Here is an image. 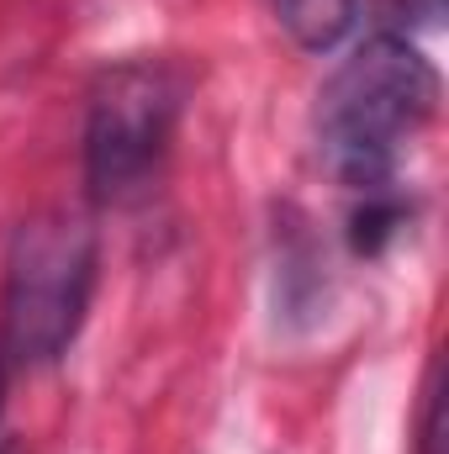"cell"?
I'll use <instances>...</instances> for the list:
<instances>
[{
    "label": "cell",
    "instance_id": "5",
    "mask_svg": "<svg viewBox=\"0 0 449 454\" xmlns=\"http://www.w3.org/2000/svg\"><path fill=\"white\" fill-rule=\"evenodd\" d=\"M439 412H445V391H439V370H434L429 407H423V454H445V423H439Z\"/></svg>",
    "mask_w": 449,
    "mask_h": 454
},
{
    "label": "cell",
    "instance_id": "6",
    "mask_svg": "<svg viewBox=\"0 0 449 454\" xmlns=\"http://www.w3.org/2000/svg\"><path fill=\"white\" fill-rule=\"evenodd\" d=\"M0 391H5V359H0Z\"/></svg>",
    "mask_w": 449,
    "mask_h": 454
},
{
    "label": "cell",
    "instance_id": "4",
    "mask_svg": "<svg viewBox=\"0 0 449 454\" xmlns=\"http://www.w3.org/2000/svg\"><path fill=\"white\" fill-rule=\"evenodd\" d=\"M270 11L280 16V27L302 43V48H334L338 37L354 27V0H270Z\"/></svg>",
    "mask_w": 449,
    "mask_h": 454
},
{
    "label": "cell",
    "instance_id": "3",
    "mask_svg": "<svg viewBox=\"0 0 449 454\" xmlns=\"http://www.w3.org/2000/svg\"><path fill=\"white\" fill-rule=\"evenodd\" d=\"M180 116V74L159 59H127L91 90L85 180L96 201H122L154 180Z\"/></svg>",
    "mask_w": 449,
    "mask_h": 454
},
{
    "label": "cell",
    "instance_id": "2",
    "mask_svg": "<svg viewBox=\"0 0 449 454\" xmlns=\"http://www.w3.org/2000/svg\"><path fill=\"white\" fill-rule=\"evenodd\" d=\"M96 223L75 207L32 212L11 232L0 275V359L5 370L53 364L91 312Z\"/></svg>",
    "mask_w": 449,
    "mask_h": 454
},
{
    "label": "cell",
    "instance_id": "1",
    "mask_svg": "<svg viewBox=\"0 0 449 454\" xmlns=\"http://www.w3.org/2000/svg\"><path fill=\"white\" fill-rule=\"evenodd\" d=\"M434 112H439L434 64L402 32H375L338 64L318 96L323 159L359 196L386 191L397 169V148L418 137Z\"/></svg>",
    "mask_w": 449,
    "mask_h": 454
}]
</instances>
